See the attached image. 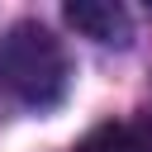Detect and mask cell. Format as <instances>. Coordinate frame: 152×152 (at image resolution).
I'll list each match as a JSON object with an SVG mask.
<instances>
[{"mask_svg": "<svg viewBox=\"0 0 152 152\" xmlns=\"http://www.w3.org/2000/svg\"><path fill=\"white\" fill-rule=\"evenodd\" d=\"M62 14H66V24H71L76 33L95 38V43H119V48H124V43L133 38L128 10L114 5V0H71Z\"/></svg>", "mask_w": 152, "mask_h": 152, "instance_id": "obj_2", "label": "cell"}, {"mask_svg": "<svg viewBox=\"0 0 152 152\" xmlns=\"http://www.w3.org/2000/svg\"><path fill=\"white\" fill-rule=\"evenodd\" d=\"M0 86L19 104H28V109L62 104L66 100V86H71V66H66L62 43L43 24H33V19L14 24L0 38Z\"/></svg>", "mask_w": 152, "mask_h": 152, "instance_id": "obj_1", "label": "cell"}, {"mask_svg": "<svg viewBox=\"0 0 152 152\" xmlns=\"http://www.w3.org/2000/svg\"><path fill=\"white\" fill-rule=\"evenodd\" d=\"M71 152H142V142H138V133H133L128 124H100V128H90Z\"/></svg>", "mask_w": 152, "mask_h": 152, "instance_id": "obj_3", "label": "cell"}]
</instances>
